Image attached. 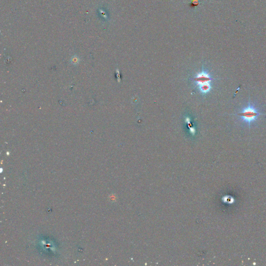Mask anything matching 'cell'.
Masks as SVG:
<instances>
[{
  "label": "cell",
  "instance_id": "6da1fadb",
  "mask_svg": "<svg viewBox=\"0 0 266 266\" xmlns=\"http://www.w3.org/2000/svg\"><path fill=\"white\" fill-rule=\"evenodd\" d=\"M234 114L239 117L241 122L246 123L250 127L252 124L258 121L260 116L265 114L261 112L255 105L249 102L246 106L243 107Z\"/></svg>",
  "mask_w": 266,
  "mask_h": 266
},
{
  "label": "cell",
  "instance_id": "7a4b0ae2",
  "mask_svg": "<svg viewBox=\"0 0 266 266\" xmlns=\"http://www.w3.org/2000/svg\"><path fill=\"white\" fill-rule=\"evenodd\" d=\"M70 62L72 64L74 65H77L80 62V59L78 57H77V56H72L71 58Z\"/></svg>",
  "mask_w": 266,
  "mask_h": 266
}]
</instances>
